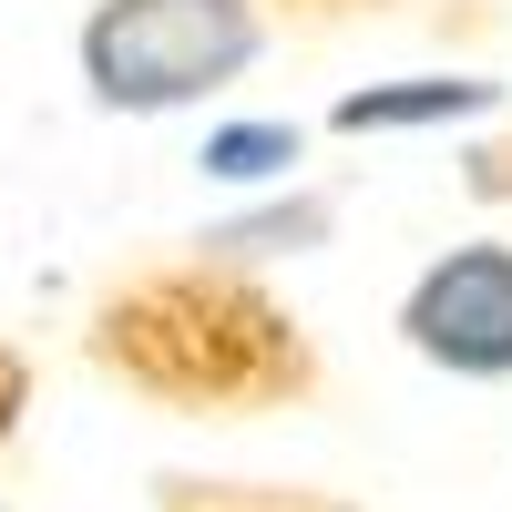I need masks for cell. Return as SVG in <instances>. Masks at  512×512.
I'll return each instance as SVG.
<instances>
[{
    "instance_id": "cell-1",
    "label": "cell",
    "mask_w": 512,
    "mask_h": 512,
    "mask_svg": "<svg viewBox=\"0 0 512 512\" xmlns=\"http://www.w3.org/2000/svg\"><path fill=\"white\" fill-rule=\"evenodd\" d=\"M82 359L154 420H297L328 400V349L308 308L277 277L226 267L185 236L93 277Z\"/></svg>"
},
{
    "instance_id": "cell-2",
    "label": "cell",
    "mask_w": 512,
    "mask_h": 512,
    "mask_svg": "<svg viewBox=\"0 0 512 512\" xmlns=\"http://www.w3.org/2000/svg\"><path fill=\"white\" fill-rule=\"evenodd\" d=\"M277 52V21L256 0H93L72 31L82 103L113 123H175L226 103Z\"/></svg>"
},
{
    "instance_id": "cell-3",
    "label": "cell",
    "mask_w": 512,
    "mask_h": 512,
    "mask_svg": "<svg viewBox=\"0 0 512 512\" xmlns=\"http://www.w3.org/2000/svg\"><path fill=\"white\" fill-rule=\"evenodd\" d=\"M390 338L451 390H512V236H451L390 297Z\"/></svg>"
},
{
    "instance_id": "cell-4",
    "label": "cell",
    "mask_w": 512,
    "mask_h": 512,
    "mask_svg": "<svg viewBox=\"0 0 512 512\" xmlns=\"http://www.w3.org/2000/svg\"><path fill=\"white\" fill-rule=\"evenodd\" d=\"M512 113V82L502 72H400V82H349L318 134L338 144H400V134H482V123Z\"/></svg>"
},
{
    "instance_id": "cell-5",
    "label": "cell",
    "mask_w": 512,
    "mask_h": 512,
    "mask_svg": "<svg viewBox=\"0 0 512 512\" xmlns=\"http://www.w3.org/2000/svg\"><path fill=\"white\" fill-rule=\"evenodd\" d=\"M338 216H349V185H328V175H297V185H277V195H246V205H226V216H205L185 246H205V256H226V267H297V256H328L338 246Z\"/></svg>"
},
{
    "instance_id": "cell-6",
    "label": "cell",
    "mask_w": 512,
    "mask_h": 512,
    "mask_svg": "<svg viewBox=\"0 0 512 512\" xmlns=\"http://www.w3.org/2000/svg\"><path fill=\"white\" fill-rule=\"evenodd\" d=\"M308 144H318V123H297V113H236V123H205L195 175L246 205V195H277L308 175Z\"/></svg>"
},
{
    "instance_id": "cell-7",
    "label": "cell",
    "mask_w": 512,
    "mask_h": 512,
    "mask_svg": "<svg viewBox=\"0 0 512 512\" xmlns=\"http://www.w3.org/2000/svg\"><path fill=\"white\" fill-rule=\"evenodd\" d=\"M154 512H359L328 482H246V472H154Z\"/></svg>"
},
{
    "instance_id": "cell-8",
    "label": "cell",
    "mask_w": 512,
    "mask_h": 512,
    "mask_svg": "<svg viewBox=\"0 0 512 512\" xmlns=\"http://www.w3.org/2000/svg\"><path fill=\"white\" fill-rule=\"evenodd\" d=\"M451 185L472 195V205H492V216H512V113H502V123H482V134H461Z\"/></svg>"
},
{
    "instance_id": "cell-9",
    "label": "cell",
    "mask_w": 512,
    "mask_h": 512,
    "mask_svg": "<svg viewBox=\"0 0 512 512\" xmlns=\"http://www.w3.org/2000/svg\"><path fill=\"white\" fill-rule=\"evenodd\" d=\"M277 31H297V41H328V31H359V21H400V11H420V0H256Z\"/></svg>"
},
{
    "instance_id": "cell-10",
    "label": "cell",
    "mask_w": 512,
    "mask_h": 512,
    "mask_svg": "<svg viewBox=\"0 0 512 512\" xmlns=\"http://www.w3.org/2000/svg\"><path fill=\"white\" fill-rule=\"evenodd\" d=\"M31 400H41V369H31V349H21V338H0V451L21 441Z\"/></svg>"
},
{
    "instance_id": "cell-11",
    "label": "cell",
    "mask_w": 512,
    "mask_h": 512,
    "mask_svg": "<svg viewBox=\"0 0 512 512\" xmlns=\"http://www.w3.org/2000/svg\"><path fill=\"white\" fill-rule=\"evenodd\" d=\"M0 512H21V502H0Z\"/></svg>"
}]
</instances>
